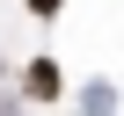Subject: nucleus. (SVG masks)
Here are the masks:
<instances>
[{
	"label": "nucleus",
	"instance_id": "nucleus-1",
	"mask_svg": "<svg viewBox=\"0 0 124 116\" xmlns=\"http://www.w3.org/2000/svg\"><path fill=\"white\" fill-rule=\"evenodd\" d=\"M22 94L29 102H58L66 94V65H58V58H29L22 65Z\"/></svg>",
	"mask_w": 124,
	"mask_h": 116
},
{
	"label": "nucleus",
	"instance_id": "nucleus-2",
	"mask_svg": "<svg viewBox=\"0 0 124 116\" xmlns=\"http://www.w3.org/2000/svg\"><path fill=\"white\" fill-rule=\"evenodd\" d=\"M80 109H88V116H117V87H109V80H95V87L80 94Z\"/></svg>",
	"mask_w": 124,
	"mask_h": 116
},
{
	"label": "nucleus",
	"instance_id": "nucleus-3",
	"mask_svg": "<svg viewBox=\"0 0 124 116\" xmlns=\"http://www.w3.org/2000/svg\"><path fill=\"white\" fill-rule=\"evenodd\" d=\"M22 7H29L37 22H51V15H66V0H22Z\"/></svg>",
	"mask_w": 124,
	"mask_h": 116
}]
</instances>
